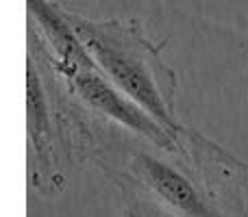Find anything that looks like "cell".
Returning a JSON list of instances; mask_svg holds the SVG:
<instances>
[{"label":"cell","mask_w":248,"mask_h":217,"mask_svg":"<svg viewBox=\"0 0 248 217\" xmlns=\"http://www.w3.org/2000/svg\"><path fill=\"white\" fill-rule=\"evenodd\" d=\"M68 154L92 163L124 198L150 217H248V163L196 128L161 145L124 128H65Z\"/></svg>","instance_id":"1"},{"label":"cell","mask_w":248,"mask_h":217,"mask_svg":"<svg viewBox=\"0 0 248 217\" xmlns=\"http://www.w3.org/2000/svg\"><path fill=\"white\" fill-rule=\"evenodd\" d=\"M77 35L105 76L168 130L183 124L176 117V72L163 61L168 39L153 43L135 20H92L70 11Z\"/></svg>","instance_id":"2"},{"label":"cell","mask_w":248,"mask_h":217,"mask_svg":"<svg viewBox=\"0 0 248 217\" xmlns=\"http://www.w3.org/2000/svg\"><path fill=\"white\" fill-rule=\"evenodd\" d=\"M26 144L29 185L44 198L59 193L65 185L59 154H68V145L57 102L55 76L31 30H26Z\"/></svg>","instance_id":"3"},{"label":"cell","mask_w":248,"mask_h":217,"mask_svg":"<svg viewBox=\"0 0 248 217\" xmlns=\"http://www.w3.org/2000/svg\"><path fill=\"white\" fill-rule=\"evenodd\" d=\"M122 217H150V215H146L144 211L135 209V206H124V213H122Z\"/></svg>","instance_id":"4"}]
</instances>
